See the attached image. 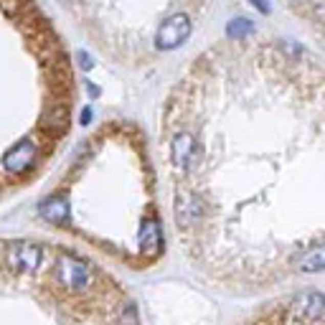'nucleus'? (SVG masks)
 <instances>
[{"mask_svg":"<svg viewBox=\"0 0 325 325\" xmlns=\"http://www.w3.org/2000/svg\"><path fill=\"white\" fill-rule=\"evenodd\" d=\"M54 277H56V282H59L64 290H69V292H81V290H86V287L94 282L92 267H89L84 259L69 254V252H64V254L56 259V264H54Z\"/></svg>","mask_w":325,"mask_h":325,"instance_id":"nucleus-1","label":"nucleus"},{"mask_svg":"<svg viewBox=\"0 0 325 325\" xmlns=\"http://www.w3.org/2000/svg\"><path fill=\"white\" fill-rule=\"evenodd\" d=\"M36 165H38V145L31 140L13 145L3 155V170L10 176H26V173L36 170Z\"/></svg>","mask_w":325,"mask_h":325,"instance_id":"nucleus-3","label":"nucleus"},{"mask_svg":"<svg viewBox=\"0 0 325 325\" xmlns=\"http://www.w3.org/2000/svg\"><path fill=\"white\" fill-rule=\"evenodd\" d=\"M191 31V20L186 15H176L170 20H165V26L158 31V46L160 49H176L188 38Z\"/></svg>","mask_w":325,"mask_h":325,"instance_id":"nucleus-4","label":"nucleus"},{"mask_svg":"<svg viewBox=\"0 0 325 325\" xmlns=\"http://www.w3.org/2000/svg\"><path fill=\"white\" fill-rule=\"evenodd\" d=\"M46 257V249L33 242H10L5 247V264L13 272H36Z\"/></svg>","mask_w":325,"mask_h":325,"instance_id":"nucleus-2","label":"nucleus"}]
</instances>
